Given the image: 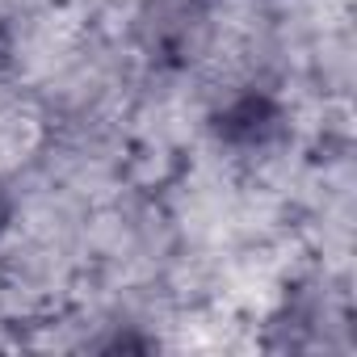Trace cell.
<instances>
[{"instance_id":"1","label":"cell","mask_w":357,"mask_h":357,"mask_svg":"<svg viewBox=\"0 0 357 357\" xmlns=\"http://www.w3.org/2000/svg\"><path fill=\"white\" fill-rule=\"evenodd\" d=\"M273 126H278V114H273V105H269L265 97H244V101H236V105H231V109L219 118V130H223V139H231V143H244V147H252V143H265Z\"/></svg>"}]
</instances>
